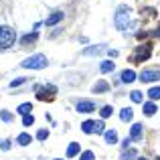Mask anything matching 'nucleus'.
Returning <instances> with one entry per match:
<instances>
[{
	"label": "nucleus",
	"instance_id": "obj_1",
	"mask_svg": "<svg viewBox=\"0 0 160 160\" xmlns=\"http://www.w3.org/2000/svg\"><path fill=\"white\" fill-rule=\"evenodd\" d=\"M14 41H16V32L12 31L10 27L2 24V27H0V51L10 49L12 45H14Z\"/></svg>",
	"mask_w": 160,
	"mask_h": 160
},
{
	"label": "nucleus",
	"instance_id": "obj_2",
	"mask_svg": "<svg viewBox=\"0 0 160 160\" xmlns=\"http://www.w3.org/2000/svg\"><path fill=\"white\" fill-rule=\"evenodd\" d=\"M49 65V61H47V57L45 55H41V53H37V55H32V57H28V59H24L22 61V67L24 69H45V67Z\"/></svg>",
	"mask_w": 160,
	"mask_h": 160
},
{
	"label": "nucleus",
	"instance_id": "obj_3",
	"mask_svg": "<svg viewBox=\"0 0 160 160\" xmlns=\"http://www.w3.org/2000/svg\"><path fill=\"white\" fill-rule=\"evenodd\" d=\"M130 8L128 6H120L118 8V14H116V28L118 31H126L130 24V16H128Z\"/></svg>",
	"mask_w": 160,
	"mask_h": 160
},
{
	"label": "nucleus",
	"instance_id": "obj_4",
	"mask_svg": "<svg viewBox=\"0 0 160 160\" xmlns=\"http://www.w3.org/2000/svg\"><path fill=\"white\" fill-rule=\"evenodd\" d=\"M55 95H57V87L51 85V83H47L45 87H39V91H37V98L41 102H53Z\"/></svg>",
	"mask_w": 160,
	"mask_h": 160
},
{
	"label": "nucleus",
	"instance_id": "obj_5",
	"mask_svg": "<svg viewBox=\"0 0 160 160\" xmlns=\"http://www.w3.org/2000/svg\"><path fill=\"white\" fill-rule=\"evenodd\" d=\"M150 55H152V47H150V45H142V47H138L136 51H134V55H132V63L146 61Z\"/></svg>",
	"mask_w": 160,
	"mask_h": 160
},
{
	"label": "nucleus",
	"instance_id": "obj_6",
	"mask_svg": "<svg viewBox=\"0 0 160 160\" xmlns=\"http://www.w3.org/2000/svg\"><path fill=\"white\" fill-rule=\"evenodd\" d=\"M160 79V69H144L140 73V81L144 83H152V81H158Z\"/></svg>",
	"mask_w": 160,
	"mask_h": 160
},
{
	"label": "nucleus",
	"instance_id": "obj_7",
	"mask_svg": "<svg viewBox=\"0 0 160 160\" xmlns=\"http://www.w3.org/2000/svg\"><path fill=\"white\" fill-rule=\"evenodd\" d=\"M75 109H77L79 113H89V112H93V109H95V103H93V102H87V99H83V102H77Z\"/></svg>",
	"mask_w": 160,
	"mask_h": 160
},
{
	"label": "nucleus",
	"instance_id": "obj_8",
	"mask_svg": "<svg viewBox=\"0 0 160 160\" xmlns=\"http://www.w3.org/2000/svg\"><path fill=\"white\" fill-rule=\"evenodd\" d=\"M142 130H144L142 124H134L132 126V130H130V138H132V142H140L142 140Z\"/></svg>",
	"mask_w": 160,
	"mask_h": 160
},
{
	"label": "nucleus",
	"instance_id": "obj_9",
	"mask_svg": "<svg viewBox=\"0 0 160 160\" xmlns=\"http://www.w3.org/2000/svg\"><path fill=\"white\" fill-rule=\"evenodd\" d=\"M63 20V12H53L49 18H45V27H53V24L61 22Z\"/></svg>",
	"mask_w": 160,
	"mask_h": 160
},
{
	"label": "nucleus",
	"instance_id": "obj_10",
	"mask_svg": "<svg viewBox=\"0 0 160 160\" xmlns=\"http://www.w3.org/2000/svg\"><path fill=\"white\" fill-rule=\"evenodd\" d=\"M106 51V45H93V47H87L85 51H83V55H99V53H103Z\"/></svg>",
	"mask_w": 160,
	"mask_h": 160
},
{
	"label": "nucleus",
	"instance_id": "obj_11",
	"mask_svg": "<svg viewBox=\"0 0 160 160\" xmlns=\"http://www.w3.org/2000/svg\"><path fill=\"white\" fill-rule=\"evenodd\" d=\"M79 150H81V146H79L77 142H71V144H69V148H67V158L77 156V154H79Z\"/></svg>",
	"mask_w": 160,
	"mask_h": 160
},
{
	"label": "nucleus",
	"instance_id": "obj_12",
	"mask_svg": "<svg viewBox=\"0 0 160 160\" xmlns=\"http://www.w3.org/2000/svg\"><path fill=\"white\" fill-rule=\"evenodd\" d=\"M132 118H134L132 108H124V109L120 112V120H122V122H132Z\"/></svg>",
	"mask_w": 160,
	"mask_h": 160
},
{
	"label": "nucleus",
	"instance_id": "obj_13",
	"mask_svg": "<svg viewBox=\"0 0 160 160\" xmlns=\"http://www.w3.org/2000/svg\"><path fill=\"white\" fill-rule=\"evenodd\" d=\"M134 79H136V73H134L132 69H126V71H122V81H124V83H132Z\"/></svg>",
	"mask_w": 160,
	"mask_h": 160
},
{
	"label": "nucleus",
	"instance_id": "obj_14",
	"mask_svg": "<svg viewBox=\"0 0 160 160\" xmlns=\"http://www.w3.org/2000/svg\"><path fill=\"white\" fill-rule=\"evenodd\" d=\"M109 89V83L108 81H98L93 85V93H103V91H108Z\"/></svg>",
	"mask_w": 160,
	"mask_h": 160
},
{
	"label": "nucleus",
	"instance_id": "obj_15",
	"mask_svg": "<svg viewBox=\"0 0 160 160\" xmlns=\"http://www.w3.org/2000/svg\"><path fill=\"white\" fill-rule=\"evenodd\" d=\"M103 138H106L108 144H116V142H118V134H116V130H108V132L103 134Z\"/></svg>",
	"mask_w": 160,
	"mask_h": 160
},
{
	"label": "nucleus",
	"instance_id": "obj_16",
	"mask_svg": "<svg viewBox=\"0 0 160 160\" xmlns=\"http://www.w3.org/2000/svg\"><path fill=\"white\" fill-rule=\"evenodd\" d=\"M16 142H18L20 146H28V144L32 142V138H31V134H27V132H24V134H20V136L16 138Z\"/></svg>",
	"mask_w": 160,
	"mask_h": 160
},
{
	"label": "nucleus",
	"instance_id": "obj_17",
	"mask_svg": "<svg viewBox=\"0 0 160 160\" xmlns=\"http://www.w3.org/2000/svg\"><path fill=\"white\" fill-rule=\"evenodd\" d=\"M93 128H95V122H91V120H85V122L81 124V130H83L85 134H93Z\"/></svg>",
	"mask_w": 160,
	"mask_h": 160
},
{
	"label": "nucleus",
	"instance_id": "obj_18",
	"mask_svg": "<svg viewBox=\"0 0 160 160\" xmlns=\"http://www.w3.org/2000/svg\"><path fill=\"white\" fill-rule=\"evenodd\" d=\"M113 61H103L102 65H99V71H102V73H109V71H113Z\"/></svg>",
	"mask_w": 160,
	"mask_h": 160
},
{
	"label": "nucleus",
	"instance_id": "obj_19",
	"mask_svg": "<svg viewBox=\"0 0 160 160\" xmlns=\"http://www.w3.org/2000/svg\"><path fill=\"white\" fill-rule=\"evenodd\" d=\"M31 109H32V103H20V106L16 108V112L22 113V116H27V113H31Z\"/></svg>",
	"mask_w": 160,
	"mask_h": 160
},
{
	"label": "nucleus",
	"instance_id": "obj_20",
	"mask_svg": "<svg viewBox=\"0 0 160 160\" xmlns=\"http://www.w3.org/2000/svg\"><path fill=\"white\" fill-rule=\"evenodd\" d=\"M144 113H146V116H154V113H156V106H154L152 102L144 103Z\"/></svg>",
	"mask_w": 160,
	"mask_h": 160
},
{
	"label": "nucleus",
	"instance_id": "obj_21",
	"mask_svg": "<svg viewBox=\"0 0 160 160\" xmlns=\"http://www.w3.org/2000/svg\"><path fill=\"white\" fill-rule=\"evenodd\" d=\"M148 98L152 99V102H156V99H160V87H152V89L148 91Z\"/></svg>",
	"mask_w": 160,
	"mask_h": 160
},
{
	"label": "nucleus",
	"instance_id": "obj_22",
	"mask_svg": "<svg viewBox=\"0 0 160 160\" xmlns=\"http://www.w3.org/2000/svg\"><path fill=\"white\" fill-rule=\"evenodd\" d=\"M142 98H144L142 91H132V93H130V99H132L134 103H142Z\"/></svg>",
	"mask_w": 160,
	"mask_h": 160
},
{
	"label": "nucleus",
	"instance_id": "obj_23",
	"mask_svg": "<svg viewBox=\"0 0 160 160\" xmlns=\"http://www.w3.org/2000/svg\"><path fill=\"white\" fill-rule=\"evenodd\" d=\"M22 124L28 128V126H32V124H35V118H32L31 113H27V116H22Z\"/></svg>",
	"mask_w": 160,
	"mask_h": 160
},
{
	"label": "nucleus",
	"instance_id": "obj_24",
	"mask_svg": "<svg viewBox=\"0 0 160 160\" xmlns=\"http://www.w3.org/2000/svg\"><path fill=\"white\" fill-rule=\"evenodd\" d=\"M112 113H113V108H112V106H106V108H102V118H103V120H106V118H109Z\"/></svg>",
	"mask_w": 160,
	"mask_h": 160
},
{
	"label": "nucleus",
	"instance_id": "obj_25",
	"mask_svg": "<svg viewBox=\"0 0 160 160\" xmlns=\"http://www.w3.org/2000/svg\"><path fill=\"white\" fill-rule=\"evenodd\" d=\"M79 160H95V154L91 152V150H85V152L81 154V158H79Z\"/></svg>",
	"mask_w": 160,
	"mask_h": 160
},
{
	"label": "nucleus",
	"instance_id": "obj_26",
	"mask_svg": "<svg viewBox=\"0 0 160 160\" xmlns=\"http://www.w3.org/2000/svg\"><path fill=\"white\" fill-rule=\"evenodd\" d=\"M37 138H39L41 142H45L49 138V130H39V132H37Z\"/></svg>",
	"mask_w": 160,
	"mask_h": 160
},
{
	"label": "nucleus",
	"instance_id": "obj_27",
	"mask_svg": "<svg viewBox=\"0 0 160 160\" xmlns=\"http://www.w3.org/2000/svg\"><path fill=\"white\" fill-rule=\"evenodd\" d=\"M35 39H37V32H32V35H27V37H22V45H28V43H32Z\"/></svg>",
	"mask_w": 160,
	"mask_h": 160
},
{
	"label": "nucleus",
	"instance_id": "obj_28",
	"mask_svg": "<svg viewBox=\"0 0 160 160\" xmlns=\"http://www.w3.org/2000/svg\"><path fill=\"white\" fill-rule=\"evenodd\" d=\"M132 158H136V150H130V152L122 154V160H132Z\"/></svg>",
	"mask_w": 160,
	"mask_h": 160
},
{
	"label": "nucleus",
	"instance_id": "obj_29",
	"mask_svg": "<svg viewBox=\"0 0 160 160\" xmlns=\"http://www.w3.org/2000/svg\"><path fill=\"white\" fill-rule=\"evenodd\" d=\"M103 122H95V128H93V134H102L103 132Z\"/></svg>",
	"mask_w": 160,
	"mask_h": 160
},
{
	"label": "nucleus",
	"instance_id": "obj_30",
	"mask_svg": "<svg viewBox=\"0 0 160 160\" xmlns=\"http://www.w3.org/2000/svg\"><path fill=\"white\" fill-rule=\"evenodd\" d=\"M27 81V79H22V77H18V79H14V81L10 83V87H18V85H22V83Z\"/></svg>",
	"mask_w": 160,
	"mask_h": 160
},
{
	"label": "nucleus",
	"instance_id": "obj_31",
	"mask_svg": "<svg viewBox=\"0 0 160 160\" xmlns=\"http://www.w3.org/2000/svg\"><path fill=\"white\" fill-rule=\"evenodd\" d=\"M0 118H2L4 122H10V120H12V116H10L8 112H0Z\"/></svg>",
	"mask_w": 160,
	"mask_h": 160
},
{
	"label": "nucleus",
	"instance_id": "obj_32",
	"mask_svg": "<svg viewBox=\"0 0 160 160\" xmlns=\"http://www.w3.org/2000/svg\"><path fill=\"white\" fill-rule=\"evenodd\" d=\"M0 148H2V150H8V148H10V142H8V140H2V144H0Z\"/></svg>",
	"mask_w": 160,
	"mask_h": 160
},
{
	"label": "nucleus",
	"instance_id": "obj_33",
	"mask_svg": "<svg viewBox=\"0 0 160 160\" xmlns=\"http://www.w3.org/2000/svg\"><path fill=\"white\" fill-rule=\"evenodd\" d=\"M109 53V57H118V51H116V49H112V51H108Z\"/></svg>",
	"mask_w": 160,
	"mask_h": 160
},
{
	"label": "nucleus",
	"instance_id": "obj_34",
	"mask_svg": "<svg viewBox=\"0 0 160 160\" xmlns=\"http://www.w3.org/2000/svg\"><path fill=\"white\" fill-rule=\"evenodd\" d=\"M138 160H146V158H138Z\"/></svg>",
	"mask_w": 160,
	"mask_h": 160
},
{
	"label": "nucleus",
	"instance_id": "obj_35",
	"mask_svg": "<svg viewBox=\"0 0 160 160\" xmlns=\"http://www.w3.org/2000/svg\"><path fill=\"white\" fill-rule=\"evenodd\" d=\"M55 160H61V158H55Z\"/></svg>",
	"mask_w": 160,
	"mask_h": 160
},
{
	"label": "nucleus",
	"instance_id": "obj_36",
	"mask_svg": "<svg viewBox=\"0 0 160 160\" xmlns=\"http://www.w3.org/2000/svg\"><path fill=\"white\" fill-rule=\"evenodd\" d=\"M158 160H160V158H158Z\"/></svg>",
	"mask_w": 160,
	"mask_h": 160
}]
</instances>
